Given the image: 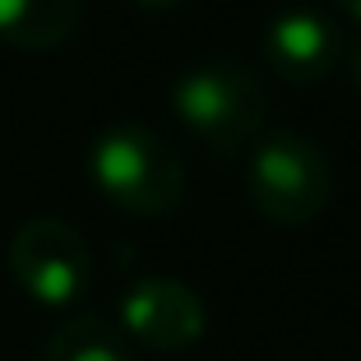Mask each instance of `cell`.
<instances>
[{"label": "cell", "instance_id": "obj_1", "mask_svg": "<svg viewBox=\"0 0 361 361\" xmlns=\"http://www.w3.org/2000/svg\"><path fill=\"white\" fill-rule=\"evenodd\" d=\"M180 130L213 158H241L269 121V93L255 70L236 61H200L171 84Z\"/></svg>", "mask_w": 361, "mask_h": 361}, {"label": "cell", "instance_id": "obj_2", "mask_svg": "<svg viewBox=\"0 0 361 361\" xmlns=\"http://www.w3.org/2000/svg\"><path fill=\"white\" fill-rule=\"evenodd\" d=\"M88 180L111 209L130 218H162L185 195V167L176 149L149 126H111L88 144Z\"/></svg>", "mask_w": 361, "mask_h": 361}, {"label": "cell", "instance_id": "obj_3", "mask_svg": "<svg viewBox=\"0 0 361 361\" xmlns=\"http://www.w3.org/2000/svg\"><path fill=\"white\" fill-rule=\"evenodd\" d=\"M245 200L278 227H306L334 200L329 153L301 130H269L245 149Z\"/></svg>", "mask_w": 361, "mask_h": 361}, {"label": "cell", "instance_id": "obj_4", "mask_svg": "<svg viewBox=\"0 0 361 361\" xmlns=\"http://www.w3.org/2000/svg\"><path fill=\"white\" fill-rule=\"evenodd\" d=\"M10 274L23 287V297L65 310L93 283V255H88V241L65 218L42 213V218L19 223V232L10 236Z\"/></svg>", "mask_w": 361, "mask_h": 361}, {"label": "cell", "instance_id": "obj_5", "mask_svg": "<svg viewBox=\"0 0 361 361\" xmlns=\"http://www.w3.org/2000/svg\"><path fill=\"white\" fill-rule=\"evenodd\" d=\"M209 310L200 292L180 278H139L121 292V334L149 352H185L204 338Z\"/></svg>", "mask_w": 361, "mask_h": 361}, {"label": "cell", "instance_id": "obj_6", "mask_svg": "<svg viewBox=\"0 0 361 361\" xmlns=\"http://www.w3.org/2000/svg\"><path fill=\"white\" fill-rule=\"evenodd\" d=\"M348 56L343 28L315 5H287L264 28V61L287 84H324Z\"/></svg>", "mask_w": 361, "mask_h": 361}, {"label": "cell", "instance_id": "obj_7", "mask_svg": "<svg viewBox=\"0 0 361 361\" xmlns=\"http://www.w3.org/2000/svg\"><path fill=\"white\" fill-rule=\"evenodd\" d=\"M84 0H0V42L14 51H51L79 28Z\"/></svg>", "mask_w": 361, "mask_h": 361}, {"label": "cell", "instance_id": "obj_8", "mask_svg": "<svg viewBox=\"0 0 361 361\" xmlns=\"http://www.w3.org/2000/svg\"><path fill=\"white\" fill-rule=\"evenodd\" d=\"M42 361H135L121 329H111L97 315H75L56 324L42 348Z\"/></svg>", "mask_w": 361, "mask_h": 361}, {"label": "cell", "instance_id": "obj_9", "mask_svg": "<svg viewBox=\"0 0 361 361\" xmlns=\"http://www.w3.org/2000/svg\"><path fill=\"white\" fill-rule=\"evenodd\" d=\"M343 65L352 70V84H357V93H361V37L348 47V56H343Z\"/></svg>", "mask_w": 361, "mask_h": 361}, {"label": "cell", "instance_id": "obj_10", "mask_svg": "<svg viewBox=\"0 0 361 361\" xmlns=\"http://www.w3.org/2000/svg\"><path fill=\"white\" fill-rule=\"evenodd\" d=\"M130 5H139V10H180L185 0H130Z\"/></svg>", "mask_w": 361, "mask_h": 361}, {"label": "cell", "instance_id": "obj_11", "mask_svg": "<svg viewBox=\"0 0 361 361\" xmlns=\"http://www.w3.org/2000/svg\"><path fill=\"white\" fill-rule=\"evenodd\" d=\"M334 5H338V10H343V14H348V19L361 28V0H334Z\"/></svg>", "mask_w": 361, "mask_h": 361}]
</instances>
